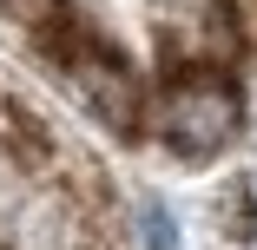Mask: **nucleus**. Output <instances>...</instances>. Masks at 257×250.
I'll return each instance as SVG.
<instances>
[{"label":"nucleus","mask_w":257,"mask_h":250,"mask_svg":"<svg viewBox=\"0 0 257 250\" xmlns=\"http://www.w3.org/2000/svg\"><path fill=\"white\" fill-rule=\"evenodd\" d=\"M152 119H159V138L178 158H211V152H224V145L237 138L244 99H237V86L218 66H191V73H178L159 92V112Z\"/></svg>","instance_id":"f257e3e1"},{"label":"nucleus","mask_w":257,"mask_h":250,"mask_svg":"<svg viewBox=\"0 0 257 250\" xmlns=\"http://www.w3.org/2000/svg\"><path fill=\"white\" fill-rule=\"evenodd\" d=\"M53 33H60V40H53V60H60V73L73 79L79 106H86L92 119L132 132V125H139V86H132L125 60H119L92 27H60V20H53Z\"/></svg>","instance_id":"f03ea898"},{"label":"nucleus","mask_w":257,"mask_h":250,"mask_svg":"<svg viewBox=\"0 0 257 250\" xmlns=\"http://www.w3.org/2000/svg\"><path fill=\"white\" fill-rule=\"evenodd\" d=\"M139 243H145V250H178V217L159 204V197L139 204Z\"/></svg>","instance_id":"7ed1b4c3"}]
</instances>
